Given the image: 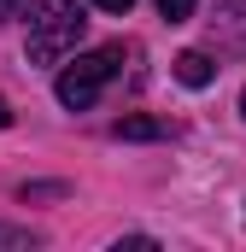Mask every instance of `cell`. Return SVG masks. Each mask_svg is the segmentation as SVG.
<instances>
[{
  "label": "cell",
  "instance_id": "5",
  "mask_svg": "<svg viewBox=\"0 0 246 252\" xmlns=\"http://www.w3.org/2000/svg\"><path fill=\"white\" fill-rule=\"evenodd\" d=\"M193 6H199V0H158V12H164L170 24H187V18H193Z\"/></svg>",
  "mask_w": 246,
  "mask_h": 252
},
{
  "label": "cell",
  "instance_id": "9",
  "mask_svg": "<svg viewBox=\"0 0 246 252\" xmlns=\"http://www.w3.org/2000/svg\"><path fill=\"white\" fill-rule=\"evenodd\" d=\"M6 124H12V106H6V94H0V129H6Z\"/></svg>",
  "mask_w": 246,
  "mask_h": 252
},
{
  "label": "cell",
  "instance_id": "7",
  "mask_svg": "<svg viewBox=\"0 0 246 252\" xmlns=\"http://www.w3.org/2000/svg\"><path fill=\"white\" fill-rule=\"evenodd\" d=\"M6 12H24L30 18V0H0V24H6Z\"/></svg>",
  "mask_w": 246,
  "mask_h": 252
},
{
  "label": "cell",
  "instance_id": "6",
  "mask_svg": "<svg viewBox=\"0 0 246 252\" xmlns=\"http://www.w3.org/2000/svg\"><path fill=\"white\" fill-rule=\"evenodd\" d=\"M0 247H12V252H30V247H35V235H30V229H0Z\"/></svg>",
  "mask_w": 246,
  "mask_h": 252
},
{
  "label": "cell",
  "instance_id": "3",
  "mask_svg": "<svg viewBox=\"0 0 246 252\" xmlns=\"http://www.w3.org/2000/svg\"><path fill=\"white\" fill-rule=\"evenodd\" d=\"M211 76H217V64L205 59L199 47H187V53H176V82H182V88H205Z\"/></svg>",
  "mask_w": 246,
  "mask_h": 252
},
{
  "label": "cell",
  "instance_id": "4",
  "mask_svg": "<svg viewBox=\"0 0 246 252\" xmlns=\"http://www.w3.org/2000/svg\"><path fill=\"white\" fill-rule=\"evenodd\" d=\"M112 135H118V141H164L170 124H164V118H118Z\"/></svg>",
  "mask_w": 246,
  "mask_h": 252
},
{
  "label": "cell",
  "instance_id": "8",
  "mask_svg": "<svg viewBox=\"0 0 246 252\" xmlns=\"http://www.w3.org/2000/svg\"><path fill=\"white\" fill-rule=\"evenodd\" d=\"M94 6H100V12H129L135 0H94Z\"/></svg>",
  "mask_w": 246,
  "mask_h": 252
},
{
  "label": "cell",
  "instance_id": "10",
  "mask_svg": "<svg viewBox=\"0 0 246 252\" xmlns=\"http://www.w3.org/2000/svg\"><path fill=\"white\" fill-rule=\"evenodd\" d=\"M241 118H246V94H241Z\"/></svg>",
  "mask_w": 246,
  "mask_h": 252
},
{
  "label": "cell",
  "instance_id": "1",
  "mask_svg": "<svg viewBox=\"0 0 246 252\" xmlns=\"http://www.w3.org/2000/svg\"><path fill=\"white\" fill-rule=\"evenodd\" d=\"M82 6L70 0H47V6H30V64H59L64 53H76L82 41Z\"/></svg>",
  "mask_w": 246,
  "mask_h": 252
},
{
  "label": "cell",
  "instance_id": "2",
  "mask_svg": "<svg viewBox=\"0 0 246 252\" xmlns=\"http://www.w3.org/2000/svg\"><path fill=\"white\" fill-rule=\"evenodd\" d=\"M123 70V47H94V53H76V59L59 70V82H53V94H59V106L70 112H88L100 94H106V82Z\"/></svg>",
  "mask_w": 246,
  "mask_h": 252
}]
</instances>
